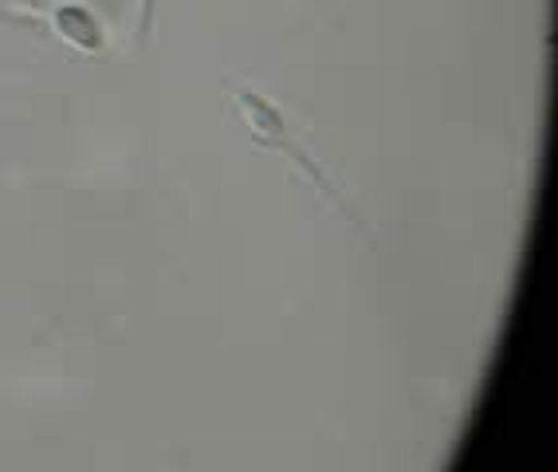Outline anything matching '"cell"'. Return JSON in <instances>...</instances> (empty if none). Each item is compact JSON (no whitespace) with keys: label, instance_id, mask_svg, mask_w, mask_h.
I'll use <instances>...</instances> for the list:
<instances>
[{"label":"cell","instance_id":"cell-2","mask_svg":"<svg viewBox=\"0 0 558 472\" xmlns=\"http://www.w3.org/2000/svg\"><path fill=\"white\" fill-rule=\"evenodd\" d=\"M56 24H60V32L68 36L71 44H75V48H83V51H99L102 48L99 21H95L87 9H80V4H63V9L56 12Z\"/></svg>","mask_w":558,"mask_h":472},{"label":"cell","instance_id":"cell-1","mask_svg":"<svg viewBox=\"0 0 558 472\" xmlns=\"http://www.w3.org/2000/svg\"><path fill=\"white\" fill-rule=\"evenodd\" d=\"M232 99L240 102V111H244V122H248L252 142H256V146H264V150L288 154V158L295 161V166H300V170L307 173V178L315 181V185H319L323 193H327L330 202H339V190H335V185L327 181V173L319 170V161L311 158V154L303 150L300 142L291 138V126H288V119H283V111H279L276 102H268L264 95H256L252 87H232Z\"/></svg>","mask_w":558,"mask_h":472}]
</instances>
